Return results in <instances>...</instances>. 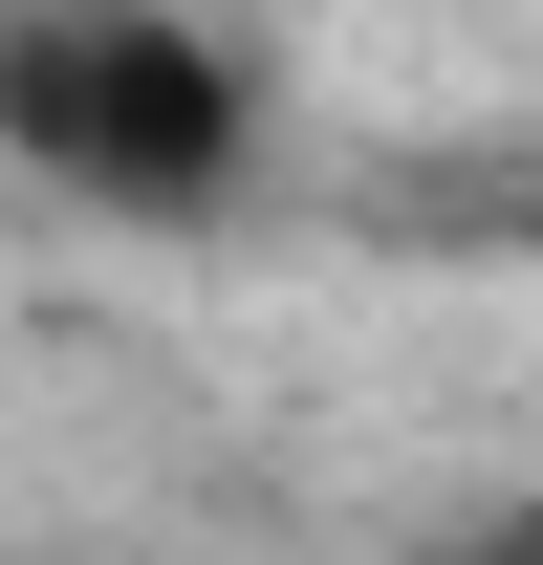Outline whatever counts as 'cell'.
<instances>
[{"label": "cell", "mask_w": 543, "mask_h": 565, "mask_svg": "<svg viewBox=\"0 0 543 565\" xmlns=\"http://www.w3.org/2000/svg\"><path fill=\"white\" fill-rule=\"evenodd\" d=\"M283 87L217 0H0V174L109 217V239H196L262 196Z\"/></svg>", "instance_id": "6da1fadb"}, {"label": "cell", "mask_w": 543, "mask_h": 565, "mask_svg": "<svg viewBox=\"0 0 543 565\" xmlns=\"http://www.w3.org/2000/svg\"><path fill=\"white\" fill-rule=\"evenodd\" d=\"M392 565H543V479H478V500H435Z\"/></svg>", "instance_id": "7a4b0ae2"}]
</instances>
